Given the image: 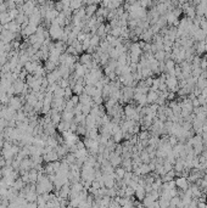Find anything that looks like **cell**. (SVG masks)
Listing matches in <instances>:
<instances>
[{"label": "cell", "mask_w": 207, "mask_h": 208, "mask_svg": "<svg viewBox=\"0 0 207 208\" xmlns=\"http://www.w3.org/2000/svg\"><path fill=\"white\" fill-rule=\"evenodd\" d=\"M10 107L12 110H18L22 107V101L20 100V97H11L10 100Z\"/></svg>", "instance_id": "obj_3"}, {"label": "cell", "mask_w": 207, "mask_h": 208, "mask_svg": "<svg viewBox=\"0 0 207 208\" xmlns=\"http://www.w3.org/2000/svg\"><path fill=\"white\" fill-rule=\"evenodd\" d=\"M157 99H158V93L157 91H149L148 93V95H146V100H148V104H156V101H157Z\"/></svg>", "instance_id": "obj_2"}, {"label": "cell", "mask_w": 207, "mask_h": 208, "mask_svg": "<svg viewBox=\"0 0 207 208\" xmlns=\"http://www.w3.org/2000/svg\"><path fill=\"white\" fill-rule=\"evenodd\" d=\"M174 183H176V186H177V189L178 190H180V191H186L188 189H189V186H190V184H189V181H188V179L186 178H184V177H178L176 180H174Z\"/></svg>", "instance_id": "obj_1"}, {"label": "cell", "mask_w": 207, "mask_h": 208, "mask_svg": "<svg viewBox=\"0 0 207 208\" xmlns=\"http://www.w3.org/2000/svg\"><path fill=\"white\" fill-rule=\"evenodd\" d=\"M135 197H137V200L138 201H141L143 202V200L146 197V191H145V189L143 187V186H139L138 189L135 190Z\"/></svg>", "instance_id": "obj_4"}]
</instances>
